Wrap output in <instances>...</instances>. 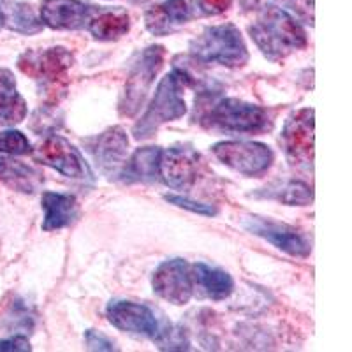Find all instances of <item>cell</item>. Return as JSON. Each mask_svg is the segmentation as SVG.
<instances>
[{
  "label": "cell",
  "instance_id": "26",
  "mask_svg": "<svg viewBox=\"0 0 352 352\" xmlns=\"http://www.w3.org/2000/svg\"><path fill=\"white\" fill-rule=\"evenodd\" d=\"M0 153L8 155H27L32 153V144L20 131H2L0 132Z\"/></svg>",
  "mask_w": 352,
  "mask_h": 352
},
{
  "label": "cell",
  "instance_id": "3",
  "mask_svg": "<svg viewBox=\"0 0 352 352\" xmlns=\"http://www.w3.org/2000/svg\"><path fill=\"white\" fill-rule=\"evenodd\" d=\"M185 85H192V76L178 67L173 69L160 80L148 109L132 129V134L136 140H148L159 131L160 125L178 120L187 113V104L182 97Z\"/></svg>",
  "mask_w": 352,
  "mask_h": 352
},
{
  "label": "cell",
  "instance_id": "20",
  "mask_svg": "<svg viewBox=\"0 0 352 352\" xmlns=\"http://www.w3.org/2000/svg\"><path fill=\"white\" fill-rule=\"evenodd\" d=\"M87 28L96 41H116L129 32L131 18L122 8L99 9L88 21Z\"/></svg>",
  "mask_w": 352,
  "mask_h": 352
},
{
  "label": "cell",
  "instance_id": "31",
  "mask_svg": "<svg viewBox=\"0 0 352 352\" xmlns=\"http://www.w3.org/2000/svg\"><path fill=\"white\" fill-rule=\"evenodd\" d=\"M4 25H6V16H4V11H2V9H0V30H2V28H4Z\"/></svg>",
  "mask_w": 352,
  "mask_h": 352
},
{
  "label": "cell",
  "instance_id": "30",
  "mask_svg": "<svg viewBox=\"0 0 352 352\" xmlns=\"http://www.w3.org/2000/svg\"><path fill=\"white\" fill-rule=\"evenodd\" d=\"M32 351L30 342L25 336H11V338H0V352H27Z\"/></svg>",
  "mask_w": 352,
  "mask_h": 352
},
{
  "label": "cell",
  "instance_id": "4",
  "mask_svg": "<svg viewBox=\"0 0 352 352\" xmlns=\"http://www.w3.org/2000/svg\"><path fill=\"white\" fill-rule=\"evenodd\" d=\"M190 55L201 64H219L229 69L243 67L248 62V50L240 28L232 23L204 28L190 41Z\"/></svg>",
  "mask_w": 352,
  "mask_h": 352
},
{
  "label": "cell",
  "instance_id": "13",
  "mask_svg": "<svg viewBox=\"0 0 352 352\" xmlns=\"http://www.w3.org/2000/svg\"><path fill=\"white\" fill-rule=\"evenodd\" d=\"M72 62V53L62 46H56L43 52H25L18 60V67L44 85H56L65 78Z\"/></svg>",
  "mask_w": 352,
  "mask_h": 352
},
{
  "label": "cell",
  "instance_id": "25",
  "mask_svg": "<svg viewBox=\"0 0 352 352\" xmlns=\"http://www.w3.org/2000/svg\"><path fill=\"white\" fill-rule=\"evenodd\" d=\"M159 349L162 351H188L190 349V342L185 336L184 329L175 328V326H166L160 328L159 335L153 338Z\"/></svg>",
  "mask_w": 352,
  "mask_h": 352
},
{
  "label": "cell",
  "instance_id": "24",
  "mask_svg": "<svg viewBox=\"0 0 352 352\" xmlns=\"http://www.w3.org/2000/svg\"><path fill=\"white\" fill-rule=\"evenodd\" d=\"M6 25L9 30L23 36H32L43 30V23L34 12L32 6L25 4V2H16V4H9L8 11H4Z\"/></svg>",
  "mask_w": 352,
  "mask_h": 352
},
{
  "label": "cell",
  "instance_id": "8",
  "mask_svg": "<svg viewBox=\"0 0 352 352\" xmlns=\"http://www.w3.org/2000/svg\"><path fill=\"white\" fill-rule=\"evenodd\" d=\"M152 287L157 296L173 305H185L194 294L192 264L185 259H168L157 266L152 276Z\"/></svg>",
  "mask_w": 352,
  "mask_h": 352
},
{
  "label": "cell",
  "instance_id": "18",
  "mask_svg": "<svg viewBox=\"0 0 352 352\" xmlns=\"http://www.w3.org/2000/svg\"><path fill=\"white\" fill-rule=\"evenodd\" d=\"M27 111V102L18 92L14 74L9 69H0V125L21 124Z\"/></svg>",
  "mask_w": 352,
  "mask_h": 352
},
{
  "label": "cell",
  "instance_id": "14",
  "mask_svg": "<svg viewBox=\"0 0 352 352\" xmlns=\"http://www.w3.org/2000/svg\"><path fill=\"white\" fill-rule=\"evenodd\" d=\"M99 9L83 0H43L39 20L53 30H80Z\"/></svg>",
  "mask_w": 352,
  "mask_h": 352
},
{
  "label": "cell",
  "instance_id": "29",
  "mask_svg": "<svg viewBox=\"0 0 352 352\" xmlns=\"http://www.w3.org/2000/svg\"><path fill=\"white\" fill-rule=\"evenodd\" d=\"M232 0H197V9L203 14H222L231 8Z\"/></svg>",
  "mask_w": 352,
  "mask_h": 352
},
{
  "label": "cell",
  "instance_id": "5",
  "mask_svg": "<svg viewBox=\"0 0 352 352\" xmlns=\"http://www.w3.org/2000/svg\"><path fill=\"white\" fill-rule=\"evenodd\" d=\"M164 46H159V44L148 46L138 55L136 62L129 72L120 102H118V111L122 116L132 118L134 115H138L141 106L144 104V99L148 96L150 88H152L153 80L164 64Z\"/></svg>",
  "mask_w": 352,
  "mask_h": 352
},
{
  "label": "cell",
  "instance_id": "28",
  "mask_svg": "<svg viewBox=\"0 0 352 352\" xmlns=\"http://www.w3.org/2000/svg\"><path fill=\"white\" fill-rule=\"evenodd\" d=\"M85 344H87V349H90V351H116L115 342H113L111 338H108L106 335H102V333L96 331V329H87V331H85Z\"/></svg>",
  "mask_w": 352,
  "mask_h": 352
},
{
  "label": "cell",
  "instance_id": "15",
  "mask_svg": "<svg viewBox=\"0 0 352 352\" xmlns=\"http://www.w3.org/2000/svg\"><path fill=\"white\" fill-rule=\"evenodd\" d=\"M199 157L194 150L175 146L162 152L159 162V176L175 190H188L197 180Z\"/></svg>",
  "mask_w": 352,
  "mask_h": 352
},
{
  "label": "cell",
  "instance_id": "7",
  "mask_svg": "<svg viewBox=\"0 0 352 352\" xmlns=\"http://www.w3.org/2000/svg\"><path fill=\"white\" fill-rule=\"evenodd\" d=\"M34 159L43 166L55 169L72 180H92V171L80 150L62 138L60 134H50L34 150Z\"/></svg>",
  "mask_w": 352,
  "mask_h": 352
},
{
  "label": "cell",
  "instance_id": "22",
  "mask_svg": "<svg viewBox=\"0 0 352 352\" xmlns=\"http://www.w3.org/2000/svg\"><path fill=\"white\" fill-rule=\"evenodd\" d=\"M256 196L270 197L278 203L289 204V206H307L314 201L312 188L307 184L298 180H289L284 184H275L268 188H263Z\"/></svg>",
  "mask_w": 352,
  "mask_h": 352
},
{
  "label": "cell",
  "instance_id": "27",
  "mask_svg": "<svg viewBox=\"0 0 352 352\" xmlns=\"http://www.w3.org/2000/svg\"><path fill=\"white\" fill-rule=\"evenodd\" d=\"M164 199L168 201V203L178 206V208L188 210V212H192V213H199V215H206V217L217 215V208L215 206H212V204L197 203V201L188 199V197H184V196H175V194H168V196H164Z\"/></svg>",
  "mask_w": 352,
  "mask_h": 352
},
{
  "label": "cell",
  "instance_id": "6",
  "mask_svg": "<svg viewBox=\"0 0 352 352\" xmlns=\"http://www.w3.org/2000/svg\"><path fill=\"white\" fill-rule=\"evenodd\" d=\"M213 155L243 176H259L273 164V150L256 141H220L213 144Z\"/></svg>",
  "mask_w": 352,
  "mask_h": 352
},
{
  "label": "cell",
  "instance_id": "12",
  "mask_svg": "<svg viewBox=\"0 0 352 352\" xmlns=\"http://www.w3.org/2000/svg\"><path fill=\"white\" fill-rule=\"evenodd\" d=\"M243 228L248 232H252L256 236L272 243L273 247H276L282 252L289 254V256L307 257L310 250H312L310 243H308L307 238L301 232H298L296 229L287 224L275 222V220L250 215L245 217Z\"/></svg>",
  "mask_w": 352,
  "mask_h": 352
},
{
  "label": "cell",
  "instance_id": "17",
  "mask_svg": "<svg viewBox=\"0 0 352 352\" xmlns=\"http://www.w3.org/2000/svg\"><path fill=\"white\" fill-rule=\"evenodd\" d=\"M41 206L44 210L43 231H58L67 228L80 215L76 197L71 194L43 192Z\"/></svg>",
  "mask_w": 352,
  "mask_h": 352
},
{
  "label": "cell",
  "instance_id": "9",
  "mask_svg": "<svg viewBox=\"0 0 352 352\" xmlns=\"http://www.w3.org/2000/svg\"><path fill=\"white\" fill-rule=\"evenodd\" d=\"M282 144L292 166L312 169L314 162V109L292 113L282 131Z\"/></svg>",
  "mask_w": 352,
  "mask_h": 352
},
{
  "label": "cell",
  "instance_id": "10",
  "mask_svg": "<svg viewBox=\"0 0 352 352\" xmlns=\"http://www.w3.org/2000/svg\"><path fill=\"white\" fill-rule=\"evenodd\" d=\"M87 152L94 157L97 168L108 178L120 176L129 152L127 132L122 127H109L99 136L85 141Z\"/></svg>",
  "mask_w": 352,
  "mask_h": 352
},
{
  "label": "cell",
  "instance_id": "16",
  "mask_svg": "<svg viewBox=\"0 0 352 352\" xmlns=\"http://www.w3.org/2000/svg\"><path fill=\"white\" fill-rule=\"evenodd\" d=\"M188 0H162L144 12V25L153 36H169L197 14Z\"/></svg>",
  "mask_w": 352,
  "mask_h": 352
},
{
  "label": "cell",
  "instance_id": "19",
  "mask_svg": "<svg viewBox=\"0 0 352 352\" xmlns=\"http://www.w3.org/2000/svg\"><path fill=\"white\" fill-rule=\"evenodd\" d=\"M162 150L159 146L138 148L129 160H125L120 176L127 184H152L159 178V162Z\"/></svg>",
  "mask_w": 352,
  "mask_h": 352
},
{
  "label": "cell",
  "instance_id": "32",
  "mask_svg": "<svg viewBox=\"0 0 352 352\" xmlns=\"http://www.w3.org/2000/svg\"><path fill=\"white\" fill-rule=\"evenodd\" d=\"M292 2H298V0H292Z\"/></svg>",
  "mask_w": 352,
  "mask_h": 352
},
{
  "label": "cell",
  "instance_id": "1",
  "mask_svg": "<svg viewBox=\"0 0 352 352\" xmlns=\"http://www.w3.org/2000/svg\"><path fill=\"white\" fill-rule=\"evenodd\" d=\"M197 120L203 127L234 134H254L272 129L268 109L234 97H217L213 90H203L196 97Z\"/></svg>",
  "mask_w": 352,
  "mask_h": 352
},
{
  "label": "cell",
  "instance_id": "11",
  "mask_svg": "<svg viewBox=\"0 0 352 352\" xmlns=\"http://www.w3.org/2000/svg\"><path fill=\"white\" fill-rule=\"evenodd\" d=\"M106 317L116 329L131 333V335L146 336L153 340L160 331L155 312L143 303L113 300L106 307Z\"/></svg>",
  "mask_w": 352,
  "mask_h": 352
},
{
  "label": "cell",
  "instance_id": "2",
  "mask_svg": "<svg viewBox=\"0 0 352 352\" xmlns=\"http://www.w3.org/2000/svg\"><path fill=\"white\" fill-rule=\"evenodd\" d=\"M248 34L266 58L282 60L291 53L307 46V32L287 11L266 4L257 21L248 27Z\"/></svg>",
  "mask_w": 352,
  "mask_h": 352
},
{
  "label": "cell",
  "instance_id": "23",
  "mask_svg": "<svg viewBox=\"0 0 352 352\" xmlns=\"http://www.w3.org/2000/svg\"><path fill=\"white\" fill-rule=\"evenodd\" d=\"M0 178L21 192H34L41 184V173L16 160L0 157Z\"/></svg>",
  "mask_w": 352,
  "mask_h": 352
},
{
  "label": "cell",
  "instance_id": "21",
  "mask_svg": "<svg viewBox=\"0 0 352 352\" xmlns=\"http://www.w3.org/2000/svg\"><path fill=\"white\" fill-rule=\"evenodd\" d=\"M194 284L203 291L206 298L213 301H222L231 296L234 289V280L228 272L219 268H213L204 263L192 264Z\"/></svg>",
  "mask_w": 352,
  "mask_h": 352
}]
</instances>
